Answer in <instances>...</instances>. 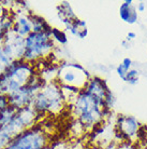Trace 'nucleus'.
<instances>
[{"mask_svg": "<svg viewBox=\"0 0 147 149\" xmlns=\"http://www.w3.org/2000/svg\"><path fill=\"white\" fill-rule=\"evenodd\" d=\"M125 82L131 84V86H135L136 83L139 82V71L136 69H130L126 74Z\"/></svg>", "mask_w": 147, "mask_h": 149, "instance_id": "nucleus-20", "label": "nucleus"}, {"mask_svg": "<svg viewBox=\"0 0 147 149\" xmlns=\"http://www.w3.org/2000/svg\"><path fill=\"white\" fill-rule=\"evenodd\" d=\"M8 106H9L8 96H5V95H1V94H0V111H1L2 109L7 108Z\"/></svg>", "mask_w": 147, "mask_h": 149, "instance_id": "nucleus-24", "label": "nucleus"}, {"mask_svg": "<svg viewBox=\"0 0 147 149\" xmlns=\"http://www.w3.org/2000/svg\"><path fill=\"white\" fill-rule=\"evenodd\" d=\"M69 106L74 119L81 124L85 132H90L112 115V111L105 108L104 100L85 89L80 91Z\"/></svg>", "mask_w": 147, "mask_h": 149, "instance_id": "nucleus-1", "label": "nucleus"}, {"mask_svg": "<svg viewBox=\"0 0 147 149\" xmlns=\"http://www.w3.org/2000/svg\"><path fill=\"white\" fill-rule=\"evenodd\" d=\"M122 45H124L125 48H130V47H129V45H130V43H128L127 41H122Z\"/></svg>", "mask_w": 147, "mask_h": 149, "instance_id": "nucleus-31", "label": "nucleus"}, {"mask_svg": "<svg viewBox=\"0 0 147 149\" xmlns=\"http://www.w3.org/2000/svg\"><path fill=\"white\" fill-rule=\"evenodd\" d=\"M49 142L51 131L45 124V120H41L15 136L3 149H48Z\"/></svg>", "mask_w": 147, "mask_h": 149, "instance_id": "nucleus-6", "label": "nucleus"}, {"mask_svg": "<svg viewBox=\"0 0 147 149\" xmlns=\"http://www.w3.org/2000/svg\"><path fill=\"white\" fill-rule=\"evenodd\" d=\"M118 144H119V143L116 142L115 139H113V141H112L111 143H109L105 147H103V149H117Z\"/></svg>", "mask_w": 147, "mask_h": 149, "instance_id": "nucleus-26", "label": "nucleus"}, {"mask_svg": "<svg viewBox=\"0 0 147 149\" xmlns=\"http://www.w3.org/2000/svg\"><path fill=\"white\" fill-rule=\"evenodd\" d=\"M43 84H44V82L38 76V74L33 76L31 80L25 86H23L22 89H19L14 93L8 95L9 105L15 110L25 108V107H30L32 105L34 96L41 90Z\"/></svg>", "mask_w": 147, "mask_h": 149, "instance_id": "nucleus-8", "label": "nucleus"}, {"mask_svg": "<svg viewBox=\"0 0 147 149\" xmlns=\"http://www.w3.org/2000/svg\"><path fill=\"white\" fill-rule=\"evenodd\" d=\"M117 149H145L143 148L140 144L137 143H131V142H122L118 144Z\"/></svg>", "mask_w": 147, "mask_h": 149, "instance_id": "nucleus-22", "label": "nucleus"}, {"mask_svg": "<svg viewBox=\"0 0 147 149\" xmlns=\"http://www.w3.org/2000/svg\"><path fill=\"white\" fill-rule=\"evenodd\" d=\"M41 63H42V65H36L37 66L38 76L43 80L44 83L56 81L59 68L58 62H54V61H52V58H49V60L43 61Z\"/></svg>", "mask_w": 147, "mask_h": 149, "instance_id": "nucleus-12", "label": "nucleus"}, {"mask_svg": "<svg viewBox=\"0 0 147 149\" xmlns=\"http://www.w3.org/2000/svg\"><path fill=\"white\" fill-rule=\"evenodd\" d=\"M8 11H9V9H7V8L4 7L2 1H0V19H2L4 15L8 13Z\"/></svg>", "mask_w": 147, "mask_h": 149, "instance_id": "nucleus-27", "label": "nucleus"}, {"mask_svg": "<svg viewBox=\"0 0 147 149\" xmlns=\"http://www.w3.org/2000/svg\"><path fill=\"white\" fill-rule=\"evenodd\" d=\"M57 16L60 19V22L65 25V27L68 26L75 19H77V15L73 11L70 2H68V1H61L58 3V6H57Z\"/></svg>", "mask_w": 147, "mask_h": 149, "instance_id": "nucleus-14", "label": "nucleus"}, {"mask_svg": "<svg viewBox=\"0 0 147 149\" xmlns=\"http://www.w3.org/2000/svg\"><path fill=\"white\" fill-rule=\"evenodd\" d=\"M12 63V61L3 52H2V50L0 49V74H2L3 70L7 68L8 65H10Z\"/></svg>", "mask_w": 147, "mask_h": 149, "instance_id": "nucleus-21", "label": "nucleus"}, {"mask_svg": "<svg viewBox=\"0 0 147 149\" xmlns=\"http://www.w3.org/2000/svg\"><path fill=\"white\" fill-rule=\"evenodd\" d=\"M141 123L135 117L130 115H118L114 124V139L118 143H137V132Z\"/></svg>", "mask_w": 147, "mask_h": 149, "instance_id": "nucleus-9", "label": "nucleus"}, {"mask_svg": "<svg viewBox=\"0 0 147 149\" xmlns=\"http://www.w3.org/2000/svg\"><path fill=\"white\" fill-rule=\"evenodd\" d=\"M0 49L12 62L23 60L25 51V38L21 37L11 30L4 35Z\"/></svg>", "mask_w": 147, "mask_h": 149, "instance_id": "nucleus-10", "label": "nucleus"}, {"mask_svg": "<svg viewBox=\"0 0 147 149\" xmlns=\"http://www.w3.org/2000/svg\"><path fill=\"white\" fill-rule=\"evenodd\" d=\"M41 120L43 119L31 106L17 109L11 119L0 127V149H3L15 136L30 129Z\"/></svg>", "mask_w": 147, "mask_h": 149, "instance_id": "nucleus-4", "label": "nucleus"}, {"mask_svg": "<svg viewBox=\"0 0 147 149\" xmlns=\"http://www.w3.org/2000/svg\"><path fill=\"white\" fill-rule=\"evenodd\" d=\"M119 16L125 23L135 24L137 22V11L132 0H126L119 7Z\"/></svg>", "mask_w": 147, "mask_h": 149, "instance_id": "nucleus-13", "label": "nucleus"}, {"mask_svg": "<svg viewBox=\"0 0 147 149\" xmlns=\"http://www.w3.org/2000/svg\"><path fill=\"white\" fill-rule=\"evenodd\" d=\"M66 29L70 31V34L78 39H85L88 35V28L87 24L84 19H75L73 22H71L68 26H66Z\"/></svg>", "mask_w": 147, "mask_h": 149, "instance_id": "nucleus-15", "label": "nucleus"}, {"mask_svg": "<svg viewBox=\"0 0 147 149\" xmlns=\"http://www.w3.org/2000/svg\"><path fill=\"white\" fill-rule=\"evenodd\" d=\"M60 89L63 91V94L65 96V100L68 103V105H70L73 100L76 97V95L80 93L81 90L73 86H67V84H60Z\"/></svg>", "mask_w": 147, "mask_h": 149, "instance_id": "nucleus-17", "label": "nucleus"}, {"mask_svg": "<svg viewBox=\"0 0 147 149\" xmlns=\"http://www.w3.org/2000/svg\"><path fill=\"white\" fill-rule=\"evenodd\" d=\"M115 103H116V97H115L114 93L112 92V90L109 89L106 92V95H105V98H104L105 108H107L109 110H111V111H113Z\"/></svg>", "mask_w": 147, "mask_h": 149, "instance_id": "nucleus-19", "label": "nucleus"}, {"mask_svg": "<svg viewBox=\"0 0 147 149\" xmlns=\"http://www.w3.org/2000/svg\"><path fill=\"white\" fill-rule=\"evenodd\" d=\"M1 43H2V40H0V47H1Z\"/></svg>", "mask_w": 147, "mask_h": 149, "instance_id": "nucleus-32", "label": "nucleus"}, {"mask_svg": "<svg viewBox=\"0 0 147 149\" xmlns=\"http://www.w3.org/2000/svg\"><path fill=\"white\" fill-rule=\"evenodd\" d=\"M145 6H146V3H145V2H143V1L139 2V4H137V8H136V11L144 12V10H145Z\"/></svg>", "mask_w": 147, "mask_h": 149, "instance_id": "nucleus-29", "label": "nucleus"}, {"mask_svg": "<svg viewBox=\"0 0 147 149\" xmlns=\"http://www.w3.org/2000/svg\"><path fill=\"white\" fill-rule=\"evenodd\" d=\"M56 50V43L52 39L51 31L30 33L25 38V51L23 60L37 65L49 60Z\"/></svg>", "mask_w": 147, "mask_h": 149, "instance_id": "nucleus-5", "label": "nucleus"}, {"mask_svg": "<svg viewBox=\"0 0 147 149\" xmlns=\"http://www.w3.org/2000/svg\"><path fill=\"white\" fill-rule=\"evenodd\" d=\"M135 37H136V34H135V33H133V31H129L128 35H127V41L132 40V39H134Z\"/></svg>", "mask_w": 147, "mask_h": 149, "instance_id": "nucleus-30", "label": "nucleus"}, {"mask_svg": "<svg viewBox=\"0 0 147 149\" xmlns=\"http://www.w3.org/2000/svg\"><path fill=\"white\" fill-rule=\"evenodd\" d=\"M5 34H7V31L3 28V21H2V19H0V40H3Z\"/></svg>", "mask_w": 147, "mask_h": 149, "instance_id": "nucleus-28", "label": "nucleus"}, {"mask_svg": "<svg viewBox=\"0 0 147 149\" xmlns=\"http://www.w3.org/2000/svg\"><path fill=\"white\" fill-rule=\"evenodd\" d=\"M68 103L65 100L60 84L57 81L46 82L34 96L31 107L43 119L47 116L63 113Z\"/></svg>", "mask_w": 147, "mask_h": 149, "instance_id": "nucleus-2", "label": "nucleus"}, {"mask_svg": "<svg viewBox=\"0 0 147 149\" xmlns=\"http://www.w3.org/2000/svg\"><path fill=\"white\" fill-rule=\"evenodd\" d=\"M129 70H127L124 66H122V64H118V66L116 67V72H117L118 77L122 79V81H125V78H126V74H127V72H128Z\"/></svg>", "mask_w": 147, "mask_h": 149, "instance_id": "nucleus-23", "label": "nucleus"}, {"mask_svg": "<svg viewBox=\"0 0 147 149\" xmlns=\"http://www.w3.org/2000/svg\"><path fill=\"white\" fill-rule=\"evenodd\" d=\"M51 36H52V39L54 40V42L58 43L60 45H66L68 43V40H69L66 31L63 29H59L57 27H52Z\"/></svg>", "mask_w": 147, "mask_h": 149, "instance_id": "nucleus-18", "label": "nucleus"}, {"mask_svg": "<svg viewBox=\"0 0 147 149\" xmlns=\"http://www.w3.org/2000/svg\"><path fill=\"white\" fill-rule=\"evenodd\" d=\"M31 25L32 33H41V31H51L52 26L44 17L31 12Z\"/></svg>", "mask_w": 147, "mask_h": 149, "instance_id": "nucleus-16", "label": "nucleus"}, {"mask_svg": "<svg viewBox=\"0 0 147 149\" xmlns=\"http://www.w3.org/2000/svg\"><path fill=\"white\" fill-rule=\"evenodd\" d=\"M38 74L37 66L24 60L13 61L0 74V94L8 96L14 93L31 80Z\"/></svg>", "mask_w": 147, "mask_h": 149, "instance_id": "nucleus-3", "label": "nucleus"}, {"mask_svg": "<svg viewBox=\"0 0 147 149\" xmlns=\"http://www.w3.org/2000/svg\"><path fill=\"white\" fill-rule=\"evenodd\" d=\"M122 64L127 70H130V69H131V66H132V61H131V58H129V57H125V58L122 60Z\"/></svg>", "mask_w": 147, "mask_h": 149, "instance_id": "nucleus-25", "label": "nucleus"}, {"mask_svg": "<svg viewBox=\"0 0 147 149\" xmlns=\"http://www.w3.org/2000/svg\"><path fill=\"white\" fill-rule=\"evenodd\" d=\"M12 17H13V27H12L13 33L17 34L23 38H26L30 33H32L31 11L13 8Z\"/></svg>", "mask_w": 147, "mask_h": 149, "instance_id": "nucleus-11", "label": "nucleus"}, {"mask_svg": "<svg viewBox=\"0 0 147 149\" xmlns=\"http://www.w3.org/2000/svg\"><path fill=\"white\" fill-rule=\"evenodd\" d=\"M91 78V74L84 66L74 62H59L57 80L59 84L73 86L83 90Z\"/></svg>", "mask_w": 147, "mask_h": 149, "instance_id": "nucleus-7", "label": "nucleus"}]
</instances>
